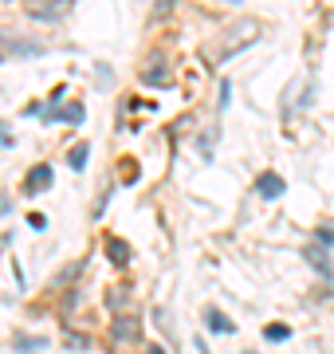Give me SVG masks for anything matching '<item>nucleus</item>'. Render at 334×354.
Returning <instances> with one entry per match:
<instances>
[{"instance_id": "f257e3e1", "label": "nucleus", "mask_w": 334, "mask_h": 354, "mask_svg": "<svg viewBox=\"0 0 334 354\" xmlns=\"http://www.w3.org/2000/svg\"><path fill=\"white\" fill-rule=\"evenodd\" d=\"M71 8V0H24V12L36 20H59Z\"/></svg>"}, {"instance_id": "f03ea898", "label": "nucleus", "mask_w": 334, "mask_h": 354, "mask_svg": "<svg viewBox=\"0 0 334 354\" xmlns=\"http://www.w3.org/2000/svg\"><path fill=\"white\" fill-rule=\"evenodd\" d=\"M303 256H307V264L315 268L322 279H331V256H326V244H322V241H311L307 248H303Z\"/></svg>"}, {"instance_id": "7ed1b4c3", "label": "nucleus", "mask_w": 334, "mask_h": 354, "mask_svg": "<svg viewBox=\"0 0 334 354\" xmlns=\"http://www.w3.org/2000/svg\"><path fill=\"white\" fill-rule=\"evenodd\" d=\"M48 185H52V165H48V162L32 165L28 177H24V193H43Z\"/></svg>"}, {"instance_id": "20e7f679", "label": "nucleus", "mask_w": 334, "mask_h": 354, "mask_svg": "<svg viewBox=\"0 0 334 354\" xmlns=\"http://www.w3.org/2000/svg\"><path fill=\"white\" fill-rule=\"evenodd\" d=\"M110 335H115V342H134V339H138V319H134V315L115 319V327H110Z\"/></svg>"}, {"instance_id": "39448f33", "label": "nucleus", "mask_w": 334, "mask_h": 354, "mask_svg": "<svg viewBox=\"0 0 334 354\" xmlns=\"http://www.w3.org/2000/svg\"><path fill=\"white\" fill-rule=\"evenodd\" d=\"M205 327L213 330V335H232V330H236V323H232L228 315H220L217 307H208V311H205Z\"/></svg>"}, {"instance_id": "423d86ee", "label": "nucleus", "mask_w": 334, "mask_h": 354, "mask_svg": "<svg viewBox=\"0 0 334 354\" xmlns=\"http://www.w3.org/2000/svg\"><path fill=\"white\" fill-rule=\"evenodd\" d=\"M256 193H259V197H268V201H271V197H279V193H283V177L279 174H259Z\"/></svg>"}, {"instance_id": "0eeeda50", "label": "nucleus", "mask_w": 334, "mask_h": 354, "mask_svg": "<svg viewBox=\"0 0 334 354\" xmlns=\"http://www.w3.org/2000/svg\"><path fill=\"white\" fill-rule=\"evenodd\" d=\"M4 44H8L16 55H39V51H43V44H36V39H16L12 32H4Z\"/></svg>"}, {"instance_id": "6e6552de", "label": "nucleus", "mask_w": 334, "mask_h": 354, "mask_svg": "<svg viewBox=\"0 0 334 354\" xmlns=\"http://www.w3.org/2000/svg\"><path fill=\"white\" fill-rule=\"evenodd\" d=\"M264 339H268V342L291 339V327H287V323H268V327H264Z\"/></svg>"}, {"instance_id": "1a4fd4ad", "label": "nucleus", "mask_w": 334, "mask_h": 354, "mask_svg": "<svg viewBox=\"0 0 334 354\" xmlns=\"http://www.w3.org/2000/svg\"><path fill=\"white\" fill-rule=\"evenodd\" d=\"M59 118H63V122H83V106H79V102H67L63 111H55V122H59Z\"/></svg>"}, {"instance_id": "9d476101", "label": "nucleus", "mask_w": 334, "mask_h": 354, "mask_svg": "<svg viewBox=\"0 0 334 354\" xmlns=\"http://www.w3.org/2000/svg\"><path fill=\"white\" fill-rule=\"evenodd\" d=\"M87 146H75V150H71V158H67V162H71V165H75V169H83V162H87Z\"/></svg>"}, {"instance_id": "9b49d317", "label": "nucleus", "mask_w": 334, "mask_h": 354, "mask_svg": "<svg viewBox=\"0 0 334 354\" xmlns=\"http://www.w3.org/2000/svg\"><path fill=\"white\" fill-rule=\"evenodd\" d=\"M106 244H110V256H115L118 264H126V244L122 241H106Z\"/></svg>"}, {"instance_id": "f8f14e48", "label": "nucleus", "mask_w": 334, "mask_h": 354, "mask_svg": "<svg viewBox=\"0 0 334 354\" xmlns=\"http://www.w3.org/2000/svg\"><path fill=\"white\" fill-rule=\"evenodd\" d=\"M319 241L322 244H334V228H319Z\"/></svg>"}, {"instance_id": "ddd939ff", "label": "nucleus", "mask_w": 334, "mask_h": 354, "mask_svg": "<svg viewBox=\"0 0 334 354\" xmlns=\"http://www.w3.org/2000/svg\"><path fill=\"white\" fill-rule=\"evenodd\" d=\"M173 8V0H157V12H169Z\"/></svg>"}, {"instance_id": "4468645a", "label": "nucleus", "mask_w": 334, "mask_h": 354, "mask_svg": "<svg viewBox=\"0 0 334 354\" xmlns=\"http://www.w3.org/2000/svg\"><path fill=\"white\" fill-rule=\"evenodd\" d=\"M197 351H201V354H213V351H208V346H205V342H201V339H197Z\"/></svg>"}, {"instance_id": "2eb2a0df", "label": "nucleus", "mask_w": 334, "mask_h": 354, "mask_svg": "<svg viewBox=\"0 0 334 354\" xmlns=\"http://www.w3.org/2000/svg\"><path fill=\"white\" fill-rule=\"evenodd\" d=\"M150 354H166V351H161V346H157V342H150Z\"/></svg>"}, {"instance_id": "dca6fc26", "label": "nucleus", "mask_w": 334, "mask_h": 354, "mask_svg": "<svg viewBox=\"0 0 334 354\" xmlns=\"http://www.w3.org/2000/svg\"><path fill=\"white\" fill-rule=\"evenodd\" d=\"M244 354H259V351H244Z\"/></svg>"}, {"instance_id": "f3484780", "label": "nucleus", "mask_w": 334, "mask_h": 354, "mask_svg": "<svg viewBox=\"0 0 334 354\" xmlns=\"http://www.w3.org/2000/svg\"><path fill=\"white\" fill-rule=\"evenodd\" d=\"M228 4H236V0H228Z\"/></svg>"}]
</instances>
